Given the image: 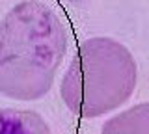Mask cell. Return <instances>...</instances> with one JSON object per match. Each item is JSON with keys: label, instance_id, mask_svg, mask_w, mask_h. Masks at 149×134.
Masks as SVG:
<instances>
[{"label": "cell", "instance_id": "3957f363", "mask_svg": "<svg viewBox=\"0 0 149 134\" xmlns=\"http://www.w3.org/2000/svg\"><path fill=\"white\" fill-rule=\"evenodd\" d=\"M0 134H50V128L37 112L0 108Z\"/></svg>", "mask_w": 149, "mask_h": 134}, {"label": "cell", "instance_id": "277c9868", "mask_svg": "<svg viewBox=\"0 0 149 134\" xmlns=\"http://www.w3.org/2000/svg\"><path fill=\"white\" fill-rule=\"evenodd\" d=\"M101 134H149V103L134 104L102 125Z\"/></svg>", "mask_w": 149, "mask_h": 134}, {"label": "cell", "instance_id": "7a4b0ae2", "mask_svg": "<svg viewBox=\"0 0 149 134\" xmlns=\"http://www.w3.org/2000/svg\"><path fill=\"white\" fill-rule=\"evenodd\" d=\"M136 87V62L123 43L91 37L78 45L63 75L62 99L80 117H99L127 103Z\"/></svg>", "mask_w": 149, "mask_h": 134}, {"label": "cell", "instance_id": "6da1fadb", "mask_svg": "<svg viewBox=\"0 0 149 134\" xmlns=\"http://www.w3.org/2000/svg\"><path fill=\"white\" fill-rule=\"evenodd\" d=\"M67 52L63 19L39 0H22L0 21V95L36 101L49 93Z\"/></svg>", "mask_w": 149, "mask_h": 134}]
</instances>
